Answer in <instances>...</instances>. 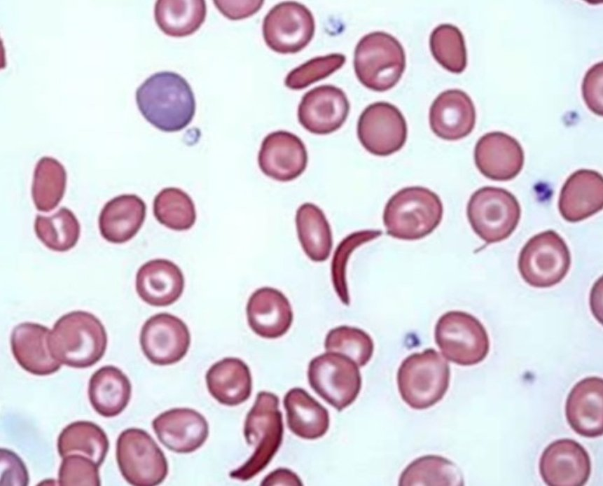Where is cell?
Wrapping results in <instances>:
<instances>
[{
    "label": "cell",
    "instance_id": "6da1fadb",
    "mask_svg": "<svg viewBox=\"0 0 603 486\" xmlns=\"http://www.w3.org/2000/svg\"><path fill=\"white\" fill-rule=\"evenodd\" d=\"M136 102L144 118L167 132L187 127L195 113V99L187 81L172 71L157 72L136 91Z\"/></svg>",
    "mask_w": 603,
    "mask_h": 486
},
{
    "label": "cell",
    "instance_id": "7a4b0ae2",
    "mask_svg": "<svg viewBox=\"0 0 603 486\" xmlns=\"http://www.w3.org/2000/svg\"><path fill=\"white\" fill-rule=\"evenodd\" d=\"M53 356L69 367L86 368L97 363L107 346V334L99 319L85 311L64 314L54 324L48 338Z\"/></svg>",
    "mask_w": 603,
    "mask_h": 486
},
{
    "label": "cell",
    "instance_id": "3957f363",
    "mask_svg": "<svg viewBox=\"0 0 603 486\" xmlns=\"http://www.w3.org/2000/svg\"><path fill=\"white\" fill-rule=\"evenodd\" d=\"M443 214V204L436 193L421 186L406 187L387 202L383 223L387 235L416 240L431 233L440 224Z\"/></svg>",
    "mask_w": 603,
    "mask_h": 486
},
{
    "label": "cell",
    "instance_id": "277c9868",
    "mask_svg": "<svg viewBox=\"0 0 603 486\" xmlns=\"http://www.w3.org/2000/svg\"><path fill=\"white\" fill-rule=\"evenodd\" d=\"M283 433L279 398L272 393L259 392L244 427L246 441L255 447L254 452L242 466L230 473V477L246 481L263 471L279 450Z\"/></svg>",
    "mask_w": 603,
    "mask_h": 486
},
{
    "label": "cell",
    "instance_id": "5b68a950",
    "mask_svg": "<svg viewBox=\"0 0 603 486\" xmlns=\"http://www.w3.org/2000/svg\"><path fill=\"white\" fill-rule=\"evenodd\" d=\"M450 370L447 361L434 349L406 357L397 373L398 391L410 408L423 410L440 401L448 391Z\"/></svg>",
    "mask_w": 603,
    "mask_h": 486
},
{
    "label": "cell",
    "instance_id": "8992f818",
    "mask_svg": "<svg viewBox=\"0 0 603 486\" xmlns=\"http://www.w3.org/2000/svg\"><path fill=\"white\" fill-rule=\"evenodd\" d=\"M354 68L362 85L376 92L392 88L406 68V55L400 42L391 34L374 32L358 42Z\"/></svg>",
    "mask_w": 603,
    "mask_h": 486
},
{
    "label": "cell",
    "instance_id": "52a82bcc",
    "mask_svg": "<svg viewBox=\"0 0 603 486\" xmlns=\"http://www.w3.org/2000/svg\"><path fill=\"white\" fill-rule=\"evenodd\" d=\"M466 214L475 233L491 244L504 240L513 232L521 209L516 197L507 190L485 186L471 195Z\"/></svg>",
    "mask_w": 603,
    "mask_h": 486
},
{
    "label": "cell",
    "instance_id": "ba28073f",
    "mask_svg": "<svg viewBox=\"0 0 603 486\" xmlns=\"http://www.w3.org/2000/svg\"><path fill=\"white\" fill-rule=\"evenodd\" d=\"M434 337L443 355L460 366L483 361L490 350L484 326L473 315L462 311L443 314L436 323Z\"/></svg>",
    "mask_w": 603,
    "mask_h": 486
},
{
    "label": "cell",
    "instance_id": "9c48e42d",
    "mask_svg": "<svg viewBox=\"0 0 603 486\" xmlns=\"http://www.w3.org/2000/svg\"><path fill=\"white\" fill-rule=\"evenodd\" d=\"M571 266V254L563 238L553 230L535 235L520 252L518 267L526 283L548 288L560 283Z\"/></svg>",
    "mask_w": 603,
    "mask_h": 486
},
{
    "label": "cell",
    "instance_id": "30bf717a",
    "mask_svg": "<svg viewBox=\"0 0 603 486\" xmlns=\"http://www.w3.org/2000/svg\"><path fill=\"white\" fill-rule=\"evenodd\" d=\"M116 454L122 475L132 485H158L168 473L163 452L143 429L129 428L122 431L117 439Z\"/></svg>",
    "mask_w": 603,
    "mask_h": 486
},
{
    "label": "cell",
    "instance_id": "8fae6325",
    "mask_svg": "<svg viewBox=\"0 0 603 486\" xmlns=\"http://www.w3.org/2000/svg\"><path fill=\"white\" fill-rule=\"evenodd\" d=\"M307 376L311 387L338 411L351 405L361 387L357 364L349 357L327 352L309 363Z\"/></svg>",
    "mask_w": 603,
    "mask_h": 486
},
{
    "label": "cell",
    "instance_id": "7c38bea8",
    "mask_svg": "<svg viewBox=\"0 0 603 486\" xmlns=\"http://www.w3.org/2000/svg\"><path fill=\"white\" fill-rule=\"evenodd\" d=\"M263 36L266 45L281 54L296 53L313 38L314 17L304 5L283 1L272 7L264 18Z\"/></svg>",
    "mask_w": 603,
    "mask_h": 486
},
{
    "label": "cell",
    "instance_id": "4fadbf2b",
    "mask_svg": "<svg viewBox=\"0 0 603 486\" xmlns=\"http://www.w3.org/2000/svg\"><path fill=\"white\" fill-rule=\"evenodd\" d=\"M408 129L406 119L394 105L378 102L368 105L357 123L358 139L373 155L387 156L405 144Z\"/></svg>",
    "mask_w": 603,
    "mask_h": 486
},
{
    "label": "cell",
    "instance_id": "5bb4252c",
    "mask_svg": "<svg viewBox=\"0 0 603 486\" xmlns=\"http://www.w3.org/2000/svg\"><path fill=\"white\" fill-rule=\"evenodd\" d=\"M139 342L141 350L153 364L175 363L186 354L190 335L186 324L169 313H159L148 318L141 327Z\"/></svg>",
    "mask_w": 603,
    "mask_h": 486
},
{
    "label": "cell",
    "instance_id": "9a60e30c",
    "mask_svg": "<svg viewBox=\"0 0 603 486\" xmlns=\"http://www.w3.org/2000/svg\"><path fill=\"white\" fill-rule=\"evenodd\" d=\"M539 473L549 486H582L591 473V461L586 450L569 438L557 440L543 450Z\"/></svg>",
    "mask_w": 603,
    "mask_h": 486
},
{
    "label": "cell",
    "instance_id": "2e32d148",
    "mask_svg": "<svg viewBox=\"0 0 603 486\" xmlns=\"http://www.w3.org/2000/svg\"><path fill=\"white\" fill-rule=\"evenodd\" d=\"M349 103L339 88L323 85L307 92L298 108V119L307 131L315 134H328L345 122Z\"/></svg>",
    "mask_w": 603,
    "mask_h": 486
},
{
    "label": "cell",
    "instance_id": "e0dca14e",
    "mask_svg": "<svg viewBox=\"0 0 603 486\" xmlns=\"http://www.w3.org/2000/svg\"><path fill=\"white\" fill-rule=\"evenodd\" d=\"M304 143L296 134L284 130L272 132L263 140L258 155V166L268 177L290 181L301 175L307 165Z\"/></svg>",
    "mask_w": 603,
    "mask_h": 486
},
{
    "label": "cell",
    "instance_id": "ac0fdd59",
    "mask_svg": "<svg viewBox=\"0 0 603 486\" xmlns=\"http://www.w3.org/2000/svg\"><path fill=\"white\" fill-rule=\"evenodd\" d=\"M525 155L520 144L502 132L482 136L474 149L476 167L485 177L494 181H509L519 174Z\"/></svg>",
    "mask_w": 603,
    "mask_h": 486
},
{
    "label": "cell",
    "instance_id": "d6986e66",
    "mask_svg": "<svg viewBox=\"0 0 603 486\" xmlns=\"http://www.w3.org/2000/svg\"><path fill=\"white\" fill-rule=\"evenodd\" d=\"M158 438L169 450L190 453L200 447L209 435V425L200 413L190 408H174L152 422Z\"/></svg>",
    "mask_w": 603,
    "mask_h": 486
},
{
    "label": "cell",
    "instance_id": "ffe728a7",
    "mask_svg": "<svg viewBox=\"0 0 603 486\" xmlns=\"http://www.w3.org/2000/svg\"><path fill=\"white\" fill-rule=\"evenodd\" d=\"M565 415L570 427L578 435L595 438L603 433V380L588 377L578 382L569 392Z\"/></svg>",
    "mask_w": 603,
    "mask_h": 486
},
{
    "label": "cell",
    "instance_id": "44dd1931",
    "mask_svg": "<svg viewBox=\"0 0 603 486\" xmlns=\"http://www.w3.org/2000/svg\"><path fill=\"white\" fill-rule=\"evenodd\" d=\"M476 109L470 97L459 89L441 92L429 110V125L438 137L455 141L468 136L476 124Z\"/></svg>",
    "mask_w": 603,
    "mask_h": 486
},
{
    "label": "cell",
    "instance_id": "7402d4cb",
    "mask_svg": "<svg viewBox=\"0 0 603 486\" xmlns=\"http://www.w3.org/2000/svg\"><path fill=\"white\" fill-rule=\"evenodd\" d=\"M603 207V179L591 169H579L564 182L558 208L562 218L571 223L583 221Z\"/></svg>",
    "mask_w": 603,
    "mask_h": 486
},
{
    "label": "cell",
    "instance_id": "603a6c76",
    "mask_svg": "<svg viewBox=\"0 0 603 486\" xmlns=\"http://www.w3.org/2000/svg\"><path fill=\"white\" fill-rule=\"evenodd\" d=\"M246 311L249 327L264 338L282 336L293 322L289 300L280 291L271 287L256 290L249 298Z\"/></svg>",
    "mask_w": 603,
    "mask_h": 486
},
{
    "label": "cell",
    "instance_id": "cb8c5ba5",
    "mask_svg": "<svg viewBox=\"0 0 603 486\" xmlns=\"http://www.w3.org/2000/svg\"><path fill=\"white\" fill-rule=\"evenodd\" d=\"M50 331L46 326L32 323H21L13 329L11 346L18 363L27 372L39 376L55 373L62 363L55 359L49 349Z\"/></svg>",
    "mask_w": 603,
    "mask_h": 486
},
{
    "label": "cell",
    "instance_id": "d4e9b609",
    "mask_svg": "<svg viewBox=\"0 0 603 486\" xmlns=\"http://www.w3.org/2000/svg\"><path fill=\"white\" fill-rule=\"evenodd\" d=\"M184 277L181 269L167 259L151 260L142 265L136 275V291L147 304L164 307L181 296Z\"/></svg>",
    "mask_w": 603,
    "mask_h": 486
},
{
    "label": "cell",
    "instance_id": "484cf974",
    "mask_svg": "<svg viewBox=\"0 0 603 486\" xmlns=\"http://www.w3.org/2000/svg\"><path fill=\"white\" fill-rule=\"evenodd\" d=\"M146 206L133 194L113 197L103 207L99 216V229L106 241L122 244L130 240L142 226Z\"/></svg>",
    "mask_w": 603,
    "mask_h": 486
},
{
    "label": "cell",
    "instance_id": "4316f807",
    "mask_svg": "<svg viewBox=\"0 0 603 486\" xmlns=\"http://www.w3.org/2000/svg\"><path fill=\"white\" fill-rule=\"evenodd\" d=\"M209 394L220 403L235 406L247 401L251 393L252 379L248 366L238 358H224L206 373Z\"/></svg>",
    "mask_w": 603,
    "mask_h": 486
},
{
    "label": "cell",
    "instance_id": "83f0119b",
    "mask_svg": "<svg viewBox=\"0 0 603 486\" xmlns=\"http://www.w3.org/2000/svg\"><path fill=\"white\" fill-rule=\"evenodd\" d=\"M132 385L121 370L105 366L97 370L88 382V398L92 408L102 417L120 414L131 398Z\"/></svg>",
    "mask_w": 603,
    "mask_h": 486
},
{
    "label": "cell",
    "instance_id": "f1b7e54d",
    "mask_svg": "<svg viewBox=\"0 0 603 486\" xmlns=\"http://www.w3.org/2000/svg\"><path fill=\"white\" fill-rule=\"evenodd\" d=\"M284 406L288 426L296 436L313 440L323 436L328 431V410L304 389H290L284 396Z\"/></svg>",
    "mask_w": 603,
    "mask_h": 486
},
{
    "label": "cell",
    "instance_id": "f546056e",
    "mask_svg": "<svg viewBox=\"0 0 603 486\" xmlns=\"http://www.w3.org/2000/svg\"><path fill=\"white\" fill-rule=\"evenodd\" d=\"M296 225L299 242L307 257L314 262L327 260L333 237L323 211L310 202L301 204L296 211Z\"/></svg>",
    "mask_w": 603,
    "mask_h": 486
},
{
    "label": "cell",
    "instance_id": "4dcf8cb0",
    "mask_svg": "<svg viewBox=\"0 0 603 486\" xmlns=\"http://www.w3.org/2000/svg\"><path fill=\"white\" fill-rule=\"evenodd\" d=\"M207 15L203 0H158L154 18L160 29L166 35L183 37L195 32Z\"/></svg>",
    "mask_w": 603,
    "mask_h": 486
},
{
    "label": "cell",
    "instance_id": "1f68e13d",
    "mask_svg": "<svg viewBox=\"0 0 603 486\" xmlns=\"http://www.w3.org/2000/svg\"><path fill=\"white\" fill-rule=\"evenodd\" d=\"M57 445L62 458L78 454L100 466L109 451V441L104 431L97 424L88 421H76L62 429Z\"/></svg>",
    "mask_w": 603,
    "mask_h": 486
},
{
    "label": "cell",
    "instance_id": "d6a6232c",
    "mask_svg": "<svg viewBox=\"0 0 603 486\" xmlns=\"http://www.w3.org/2000/svg\"><path fill=\"white\" fill-rule=\"evenodd\" d=\"M460 468L449 459L438 455H425L412 461L402 472L398 485H464Z\"/></svg>",
    "mask_w": 603,
    "mask_h": 486
},
{
    "label": "cell",
    "instance_id": "836d02e7",
    "mask_svg": "<svg viewBox=\"0 0 603 486\" xmlns=\"http://www.w3.org/2000/svg\"><path fill=\"white\" fill-rule=\"evenodd\" d=\"M67 183V172L56 159L45 156L36 163L32 186V196L36 208L48 212L62 200Z\"/></svg>",
    "mask_w": 603,
    "mask_h": 486
},
{
    "label": "cell",
    "instance_id": "e575fe53",
    "mask_svg": "<svg viewBox=\"0 0 603 486\" xmlns=\"http://www.w3.org/2000/svg\"><path fill=\"white\" fill-rule=\"evenodd\" d=\"M34 231L36 237L47 248L64 252L76 244L80 237L81 226L74 213L66 207H62L49 216L37 215Z\"/></svg>",
    "mask_w": 603,
    "mask_h": 486
},
{
    "label": "cell",
    "instance_id": "d590c367",
    "mask_svg": "<svg viewBox=\"0 0 603 486\" xmlns=\"http://www.w3.org/2000/svg\"><path fill=\"white\" fill-rule=\"evenodd\" d=\"M153 214L160 223L178 231L190 229L196 220L193 200L178 188H165L156 195Z\"/></svg>",
    "mask_w": 603,
    "mask_h": 486
},
{
    "label": "cell",
    "instance_id": "8d00e7d4",
    "mask_svg": "<svg viewBox=\"0 0 603 486\" xmlns=\"http://www.w3.org/2000/svg\"><path fill=\"white\" fill-rule=\"evenodd\" d=\"M431 54L446 70L460 74L467 64V54L464 36L460 29L451 24H441L431 32L429 39Z\"/></svg>",
    "mask_w": 603,
    "mask_h": 486
},
{
    "label": "cell",
    "instance_id": "74e56055",
    "mask_svg": "<svg viewBox=\"0 0 603 486\" xmlns=\"http://www.w3.org/2000/svg\"><path fill=\"white\" fill-rule=\"evenodd\" d=\"M324 347L327 352L349 357L359 367L367 364L374 351L373 341L367 333L347 326L331 329L326 335Z\"/></svg>",
    "mask_w": 603,
    "mask_h": 486
},
{
    "label": "cell",
    "instance_id": "f35d334b",
    "mask_svg": "<svg viewBox=\"0 0 603 486\" xmlns=\"http://www.w3.org/2000/svg\"><path fill=\"white\" fill-rule=\"evenodd\" d=\"M346 57L340 53L312 58L291 70L286 76L285 85L291 90H301L324 79L341 68Z\"/></svg>",
    "mask_w": 603,
    "mask_h": 486
},
{
    "label": "cell",
    "instance_id": "ab89813d",
    "mask_svg": "<svg viewBox=\"0 0 603 486\" xmlns=\"http://www.w3.org/2000/svg\"><path fill=\"white\" fill-rule=\"evenodd\" d=\"M381 234L380 230L354 232L343 239L335 251L331 265L332 279L335 290L344 304L349 303L345 281V265L349 255L354 248Z\"/></svg>",
    "mask_w": 603,
    "mask_h": 486
},
{
    "label": "cell",
    "instance_id": "60d3db41",
    "mask_svg": "<svg viewBox=\"0 0 603 486\" xmlns=\"http://www.w3.org/2000/svg\"><path fill=\"white\" fill-rule=\"evenodd\" d=\"M99 468L87 457L69 454L62 458L58 471V484L61 486H99Z\"/></svg>",
    "mask_w": 603,
    "mask_h": 486
},
{
    "label": "cell",
    "instance_id": "b9f144b4",
    "mask_svg": "<svg viewBox=\"0 0 603 486\" xmlns=\"http://www.w3.org/2000/svg\"><path fill=\"white\" fill-rule=\"evenodd\" d=\"M602 62L593 65L586 72L583 83L582 94L588 109L598 116H602Z\"/></svg>",
    "mask_w": 603,
    "mask_h": 486
},
{
    "label": "cell",
    "instance_id": "7bdbcfd3",
    "mask_svg": "<svg viewBox=\"0 0 603 486\" xmlns=\"http://www.w3.org/2000/svg\"><path fill=\"white\" fill-rule=\"evenodd\" d=\"M29 474L25 464L14 452L1 449V485L27 486Z\"/></svg>",
    "mask_w": 603,
    "mask_h": 486
},
{
    "label": "cell",
    "instance_id": "ee69618b",
    "mask_svg": "<svg viewBox=\"0 0 603 486\" xmlns=\"http://www.w3.org/2000/svg\"><path fill=\"white\" fill-rule=\"evenodd\" d=\"M263 1H214L219 11L230 20H241L256 13Z\"/></svg>",
    "mask_w": 603,
    "mask_h": 486
},
{
    "label": "cell",
    "instance_id": "f6af8a7d",
    "mask_svg": "<svg viewBox=\"0 0 603 486\" xmlns=\"http://www.w3.org/2000/svg\"><path fill=\"white\" fill-rule=\"evenodd\" d=\"M262 486L293 485L301 486L298 476L287 468H279L268 474L261 482Z\"/></svg>",
    "mask_w": 603,
    "mask_h": 486
}]
</instances>
